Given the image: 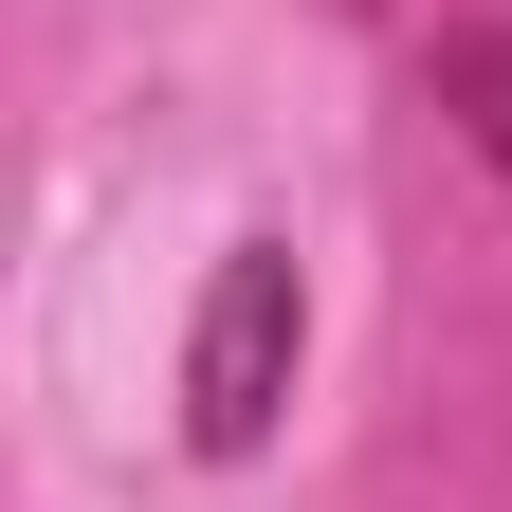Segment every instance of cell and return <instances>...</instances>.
<instances>
[{
  "instance_id": "cell-1",
  "label": "cell",
  "mask_w": 512,
  "mask_h": 512,
  "mask_svg": "<svg viewBox=\"0 0 512 512\" xmlns=\"http://www.w3.org/2000/svg\"><path fill=\"white\" fill-rule=\"evenodd\" d=\"M275 384H293V256L238 238L220 293H202V366H183V421H202V458H256L275 439Z\"/></svg>"
},
{
  "instance_id": "cell-2",
  "label": "cell",
  "mask_w": 512,
  "mask_h": 512,
  "mask_svg": "<svg viewBox=\"0 0 512 512\" xmlns=\"http://www.w3.org/2000/svg\"><path fill=\"white\" fill-rule=\"evenodd\" d=\"M439 92H458V110H476V147L512 165V37H458V55H439Z\"/></svg>"
}]
</instances>
